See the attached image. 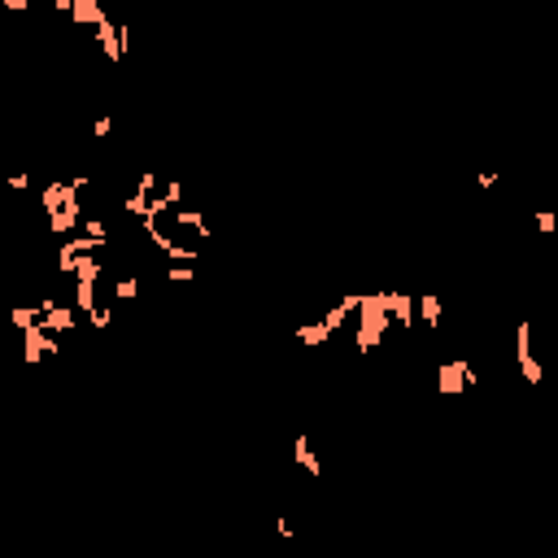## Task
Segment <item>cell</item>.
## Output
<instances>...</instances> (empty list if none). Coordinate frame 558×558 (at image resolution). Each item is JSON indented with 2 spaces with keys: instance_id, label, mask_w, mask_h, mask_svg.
<instances>
[{
  "instance_id": "obj_1",
  "label": "cell",
  "mask_w": 558,
  "mask_h": 558,
  "mask_svg": "<svg viewBox=\"0 0 558 558\" xmlns=\"http://www.w3.org/2000/svg\"><path fill=\"white\" fill-rule=\"evenodd\" d=\"M388 323H393V292H371V296H362V323H358V336H353L358 353H371L379 340H384Z\"/></svg>"
},
{
  "instance_id": "obj_2",
  "label": "cell",
  "mask_w": 558,
  "mask_h": 558,
  "mask_svg": "<svg viewBox=\"0 0 558 558\" xmlns=\"http://www.w3.org/2000/svg\"><path fill=\"white\" fill-rule=\"evenodd\" d=\"M515 358H519V371H524L528 384H541V379H545V366L532 358V323H528V318L515 327Z\"/></svg>"
},
{
  "instance_id": "obj_3",
  "label": "cell",
  "mask_w": 558,
  "mask_h": 558,
  "mask_svg": "<svg viewBox=\"0 0 558 558\" xmlns=\"http://www.w3.org/2000/svg\"><path fill=\"white\" fill-rule=\"evenodd\" d=\"M467 384H476V371H471L467 362L454 358V362H441V366H436V388H441L445 397H458Z\"/></svg>"
},
{
  "instance_id": "obj_4",
  "label": "cell",
  "mask_w": 558,
  "mask_h": 558,
  "mask_svg": "<svg viewBox=\"0 0 558 558\" xmlns=\"http://www.w3.org/2000/svg\"><path fill=\"white\" fill-rule=\"evenodd\" d=\"M22 345H27V362H44L49 353H57V340L49 336L44 327H31V331H22Z\"/></svg>"
},
{
  "instance_id": "obj_5",
  "label": "cell",
  "mask_w": 558,
  "mask_h": 558,
  "mask_svg": "<svg viewBox=\"0 0 558 558\" xmlns=\"http://www.w3.org/2000/svg\"><path fill=\"white\" fill-rule=\"evenodd\" d=\"M97 44L105 49V57H110V62H123V49H127V31H123V27H114V22L105 18L101 27H97Z\"/></svg>"
},
{
  "instance_id": "obj_6",
  "label": "cell",
  "mask_w": 558,
  "mask_h": 558,
  "mask_svg": "<svg viewBox=\"0 0 558 558\" xmlns=\"http://www.w3.org/2000/svg\"><path fill=\"white\" fill-rule=\"evenodd\" d=\"M79 214H83V205H79V192L70 188V201H66V205H62V210H57L53 218H49V227H53L57 236H66V231H75V227H79Z\"/></svg>"
},
{
  "instance_id": "obj_7",
  "label": "cell",
  "mask_w": 558,
  "mask_h": 558,
  "mask_svg": "<svg viewBox=\"0 0 558 558\" xmlns=\"http://www.w3.org/2000/svg\"><path fill=\"white\" fill-rule=\"evenodd\" d=\"M40 327L44 331H75V310H70V305H57L53 314L40 318Z\"/></svg>"
},
{
  "instance_id": "obj_8",
  "label": "cell",
  "mask_w": 558,
  "mask_h": 558,
  "mask_svg": "<svg viewBox=\"0 0 558 558\" xmlns=\"http://www.w3.org/2000/svg\"><path fill=\"white\" fill-rule=\"evenodd\" d=\"M292 454H296V462H301L305 471H310V476H323V462H318L314 454H310V436H296V445H292Z\"/></svg>"
},
{
  "instance_id": "obj_9",
  "label": "cell",
  "mask_w": 558,
  "mask_h": 558,
  "mask_svg": "<svg viewBox=\"0 0 558 558\" xmlns=\"http://www.w3.org/2000/svg\"><path fill=\"white\" fill-rule=\"evenodd\" d=\"M393 323L397 327H414V301H410V292H393Z\"/></svg>"
},
{
  "instance_id": "obj_10",
  "label": "cell",
  "mask_w": 558,
  "mask_h": 558,
  "mask_svg": "<svg viewBox=\"0 0 558 558\" xmlns=\"http://www.w3.org/2000/svg\"><path fill=\"white\" fill-rule=\"evenodd\" d=\"M419 310H423V314H419V318H423V327H432V331L441 327V296L423 292V296H419Z\"/></svg>"
},
{
  "instance_id": "obj_11",
  "label": "cell",
  "mask_w": 558,
  "mask_h": 558,
  "mask_svg": "<svg viewBox=\"0 0 558 558\" xmlns=\"http://www.w3.org/2000/svg\"><path fill=\"white\" fill-rule=\"evenodd\" d=\"M327 336H331V327L323 323V318H318V323H305L301 331H296V340H301V345H327Z\"/></svg>"
},
{
  "instance_id": "obj_12",
  "label": "cell",
  "mask_w": 558,
  "mask_h": 558,
  "mask_svg": "<svg viewBox=\"0 0 558 558\" xmlns=\"http://www.w3.org/2000/svg\"><path fill=\"white\" fill-rule=\"evenodd\" d=\"M70 18H75V22H97V27L105 22V14H101L97 0H75V14H70Z\"/></svg>"
},
{
  "instance_id": "obj_13",
  "label": "cell",
  "mask_w": 558,
  "mask_h": 558,
  "mask_svg": "<svg viewBox=\"0 0 558 558\" xmlns=\"http://www.w3.org/2000/svg\"><path fill=\"white\" fill-rule=\"evenodd\" d=\"M9 323H14L18 331H31V327H40V310H31V305H18V310H9Z\"/></svg>"
},
{
  "instance_id": "obj_14",
  "label": "cell",
  "mask_w": 558,
  "mask_h": 558,
  "mask_svg": "<svg viewBox=\"0 0 558 558\" xmlns=\"http://www.w3.org/2000/svg\"><path fill=\"white\" fill-rule=\"evenodd\" d=\"M101 279V257H83L75 266V283H97Z\"/></svg>"
},
{
  "instance_id": "obj_15",
  "label": "cell",
  "mask_w": 558,
  "mask_h": 558,
  "mask_svg": "<svg viewBox=\"0 0 558 558\" xmlns=\"http://www.w3.org/2000/svg\"><path fill=\"white\" fill-rule=\"evenodd\" d=\"M175 223H183V227H192L196 236H210V227H205V218H201L196 210H175Z\"/></svg>"
},
{
  "instance_id": "obj_16",
  "label": "cell",
  "mask_w": 558,
  "mask_h": 558,
  "mask_svg": "<svg viewBox=\"0 0 558 558\" xmlns=\"http://www.w3.org/2000/svg\"><path fill=\"white\" fill-rule=\"evenodd\" d=\"M92 292H97V283H75V305H79V310H97V305H92Z\"/></svg>"
},
{
  "instance_id": "obj_17",
  "label": "cell",
  "mask_w": 558,
  "mask_h": 558,
  "mask_svg": "<svg viewBox=\"0 0 558 558\" xmlns=\"http://www.w3.org/2000/svg\"><path fill=\"white\" fill-rule=\"evenodd\" d=\"M114 296H118V301H136V296H140V283H136V279H118V283H114Z\"/></svg>"
},
{
  "instance_id": "obj_18",
  "label": "cell",
  "mask_w": 558,
  "mask_h": 558,
  "mask_svg": "<svg viewBox=\"0 0 558 558\" xmlns=\"http://www.w3.org/2000/svg\"><path fill=\"white\" fill-rule=\"evenodd\" d=\"M537 227L550 236V231H558V214L554 210H537Z\"/></svg>"
},
{
  "instance_id": "obj_19",
  "label": "cell",
  "mask_w": 558,
  "mask_h": 558,
  "mask_svg": "<svg viewBox=\"0 0 558 558\" xmlns=\"http://www.w3.org/2000/svg\"><path fill=\"white\" fill-rule=\"evenodd\" d=\"M110 131H114V118H97V123H92V136L97 140H105Z\"/></svg>"
},
{
  "instance_id": "obj_20",
  "label": "cell",
  "mask_w": 558,
  "mask_h": 558,
  "mask_svg": "<svg viewBox=\"0 0 558 558\" xmlns=\"http://www.w3.org/2000/svg\"><path fill=\"white\" fill-rule=\"evenodd\" d=\"M166 201H170V205H179V201H183V183H179V179L166 183Z\"/></svg>"
},
{
  "instance_id": "obj_21",
  "label": "cell",
  "mask_w": 558,
  "mask_h": 558,
  "mask_svg": "<svg viewBox=\"0 0 558 558\" xmlns=\"http://www.w3.org/2000/svg\"><path fill=\"white\" fill-rule=\"evenodd\" d=\"M110 323H114V314H110V310H92V327H97V331H105Z\"/></svg>"
},
{
  "instance_id": "obj_22",
  "label": "cell",
  "mask_w": 558,
  "mask_h": 558,
  "mask_svg": "<svg viewBox=\"0 0 558 558\" xmlns=\"http://www.w3.org/2000/svg\"><path fill=\"white\" fill-rule=\"evenodd\" d=\"M83 227H88V236H97V240H105V218H88Z\"/></svg>"
},
{
  "instance_id": "obj_23",
  "label": "cell",
  "mask_w": 558,
  "mask_h": 558,
  "mask_svg": "<svg viewBox=\"0 0 558 558\" xmlns=\"http://www.w3.org/2000/svg\"><path fill=\"white\" fill-rule=\"evenodd\" d=\"M170 279H179V283H188V279H196V275H192V266H170Z\"/></svg>"
},
{
  "instance_id": "obj_24",
  "label": "cell",
  "mask_w": 558,
  "mask_h": 558,
  "mask_svg": "<svg viewBox=\"0 0 558 558\" xmlns=\"http://www.w3.org/2000/svg\"><path fill=\"white\" fill-rule=\"evenodd\" d=\"M153 188H157V175H140V192H144V196H149V192H153Z\"/></svg>"
}]
</instances>
